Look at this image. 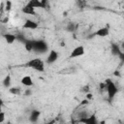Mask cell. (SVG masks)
<instances>
[{
	"mask_svg": "<svg viewBox=\"0 0 124 124\" xmlns=\"http://www.w3.org/2000/svg\"><path fill=\"white\" fill-rule=\"evenodd\" d=\"M76 27H77V25H76L74 22H70V23H68L66 29H67L68 31H70V32H74L75 29H76Z\"/></svg>",
	"mask_w": 124,
	"mask_h": 124,
	"instance_id": "obj_18",
	"label": "cell"
},
{
	"mask_svg": "<svg viewBox=\"0 0 124 124\" xmlns=\"http://www.w3.org/2000/svg\"><path fill=\"white\" fill-rule=\"evenodd\" d=\"M58 56H59V55H58V52H57L56 50H54V49H51V50L48 51L45 63H46V64H53L54 62L57 61Z\"/></svg>",
	"mask_w": 124,
	"mask_h": 124,
	"instance_id": "obj_5",
	"label": "cell"
},
{
	"mask_svg": "<svg viewBox=\"0 0 124 124\" xmlns=\"http://www.w3.org/2000/svg\"><path fill=\"white\" fill-rule=\"evenodd\" d=\"M109 35V26H106V27H101L98 30L95 31L94 36L97 37H101V38H105L108 37Z\"/></svg>",
	"mask_w": 124,
	"mask_h": 124,
	"instance_id": "obj_7",
	"label": "cell"
},
{
	"mask_svg": "<svg viewBox=\"0 0 124 124\" xmlns=\"http://www.w3.org/2000/svg\"><path fill=\"white\" fill-rule=\"evenodd\" d=\"M100 89L101 90H105V88H106V84H105V82H102V83H100Z\"/></svg>",
	"mask_w": 124,
	"mask_h": 124,
	"instance_id": "obj_22",
	"label": "cell"
},
{
	"mask_svg": "<svg viewBox=\"0 0 124 124\" xmlns=\"http://www.w3.org/2000/svg\"><path fill=\"white\" fill-rule=\"evenodd\" d=\"M20 83L26 87H31L33 84H34V81H33V78L30 77V76H23L20 79Z\"/></svg>",
	"mask_w": 124,
	"mask_h": 124,
	"instance_id": "obj_9",
	"label": "cell"
},
{
	"mask_svg": "<svg viewBox=\"0 0 124 124\" xmlns=\"http://www.w3.org/2000/svg\"><path fill=\"white\" fill-rule=\"evenodd\" d=\"M21 11H22V13L25 14V15H29V16H35V15H36L35 9H33V8L27 6V5L24 6V7L21 9Z\"/></svg>",
	"mask_w": 124,
	"mask_h": 124,
	"instance_id": "obj_14",
	"label": "cell"
},
{
	"mask_svg": "<svg viewBox=\"0 0 124 124\" xmlns=\"http://www.w3.org/2000/svg\"><path fill=\"white\" fill-rule=\"evenodd\" d=\"M45 65H46L45 61L39 57L33 58L26 63V66L28 68H31L37 72H44L45 71Z\"/></svg>",
	"mask_w": 124,
	"mask_h": 124,
	"instance_id": "obj_1",
	"label": "cell"
},
{
	"mask_svg": "<svg viewBox=\"0 0 124 124\" xmlns=\"http://www.w3.org/2000/svg\"><path fill=\"white\" fill-rule=\"evenodd\" d=\"M105 84H106L105 90H107L108 98H109L110 100H112V99L115 97V95H116V93H117V91H118V90H117V87H116L115 83H114L111 79H107V80L105 81Z\"/></svg>",
	"mask_w": 124,
	"mask_h": 124,
	"instance_id": "obj_2",
	"label": "cell"
},
{
	"mask_svg": "<svg viewBox=\"0 0 124 124\" xmlns=\"http://www.w3.org/2000/svg\"><path fill=\"white\" fill-rule=\"evenodd\" d=\"M11 84H12V78H11V76L8 75V76H6V77L4 78V79H3V85L8 88V87L11 86Z\"/></svg>",
	"mask_w": 124,
	"mask_h": 124,
	"instance_id": "obj_15",
	"label": "cell"
},
{
	"mask_svg": "<svg viewBox=\"0 0 124 124\" xmlns=\"http://www.w3.org/2000/svg\"><path fill=\"white\" fill-rule=\"evenodd\" d=\"M12 5H13L12 1H6V2H4V11L5 12H10L12 10Z\"/></svg>",
	"mask_w": 124,
	"mask_h": 124,
	"instance_id": "obj_16",
	"label": "cell"
},
{
	"mask_svg": "<svg viewBox=\"0 0 124 124\" xmlns=\"http://www.w3.org/2000/svg\"><path fill=\"white\" fill-rule=\"evenodd\" d=\"M5 119H6V113L2 109H0V124L4 123Z\"/></svg>",
	"mask_w": 124,
	"mask_h": 124,
	"instance_id": "obj_19",
	"label": "cell"
},
{
	"mask_svg": "<svg viewBox=\"0 0 124 124\" xmlns=\"http://www.w3.org/2000/svg\"><path fill=\"white\" fill-rule=\"evenodd\" d=\"M82 91H84L85 94H86V93H89V85H85V86H83Z\"/></svg>",
	"mask_w": 124,
	"mask_h": 124,
	"instance_id": "obj_21",
	"label": "cell"
},
{
	"mask_svg": "<svg viewBox=\"0 0 124 124\" xmlns=\"http://www.w3.org/2000/svg\"><path fill=\"white\" fill-rule=\"evenodd\" d=\"M1 106H2V101L0 100V109H1Z\"/></svg>",
	"mask_w": 124,
	"mask_h": 124,
	"instance_id": "obj_27",
	"label": "cell"
},
{
	"mask_svg": "<svg viewBox=\"0 0 124 124\" xmlns=\"http://www.w3.org/2000/svg\"><path fill=\"white\" fill-rule=\"evenodd\" d=\"M22 27H23L24 29H28V30H35V29H37V28L39 27V24H38L36 21H34V20L30 19V18H27V19L24 21Z\"/></svg>",
	"mask_w": 124,
	"mask_h": 124,
	"instance_id": "obj_6",
	"label": "cell"
},
{
	"mask_svg": "<svg viewBox=\"0 0 124 124\" xmlns=\"http://www.w3.org/2000/svg\"><path fill=\"white\" fill-rule=\"evenodd\" d=\"M9 92L13 95H19L20 94V89L18 87H10Z\"/></svg>",
	"mask_w": 124,
	"mask_h": 124,
	"instance_id": "obj_17",
	"label": "cell"
},
{
	"mask_svg": "<svg viewBox=\"0 0 124 124\" xmlns=\"http://www.w3.org/2000/svg\"><path fill=\"white\" fill-rule=\"evenodd\" d=\"M113 75H114L115 77H120V74H119V72H118V71H115V72L113 73Z\"/></svg>",
	"mask_w": 124,
	"mask_h": 124,
	"instance_id": "obj_24",
	"label": "cell"
},
{
	"mask_svg": "<svg viewBox=\"0 0 124 124\" xmlns=\"http://www.w3.org/2000/svg\"><path fill=\"white\" fill-rule=\"evenodd\" d=\"M24 48L28 52L33 51V49H34V41H32V40H25L24 41Z\"/></svg>",
	"mask_w": 124,
	"mask_h": 124,
	"instance_id": "obj_13",
	"label": "cell"
},
{
	"mask_svg": "<svg viewBox=\"0 0 124 124\" xmlns=\"http://www.w3.org/2000/svg\"><path fill=\"white\" fill-rule=\"evenodd\" d=\"M26 5L31 7V8H33V9H35V10H36V8H43L42 1H40V0H30Z\"/></svg>",
	"mask_w": 124,
	"mask_h": 124,
	"instance_id": "obj_12",
	"label": "cell"
},
{
	"mask_svg": "<svg viewBox=\"0 0 124 124\" xmlns=\"http://www.w3.org/2000/svg\"><path fill=\"white\" fill-rule=\"evenodd\" d=\"M3 38L5 39L6 43L9 44V45H13L16 41V39H17V37L15 34H12V33H6V34H4L3 35Z\"/></svg>",
	"mask_w": 124,
	"mask_h": 124,
	"instance_id": "obj_11",
	"label": "cell"
},
{
	"mask_svg": "<svg viewBox=\"0 0 124 124\" xmlns=\"http://www.w3.org/2000/svg\"><path fill=\"white\" fill-rule=\"evenodd\" d=\"M40 115H41L40 110H38V109H32L31 112H30V114H29V120H30V122L36 123L39 120Z\"/></svg>",
	"mask_w": 124,
	"mask_h": 124,
	"instance_id": "obj_10",
	"label": "cell"
},
{
	"mask_svg": "<svg viewBox=\"0 0 124 124\" xmlns=\"http://www.w3.org/2000/svg\"><path fill=\"white\" fill-rule=\"evenodd\" d=\"M79 121H80L82 124H98V123H99V121H98L96 115H94V114L87 115L86 117L79 119Z\"/></svg>",
	"mask_w": 124,
	"mask_h": 124,
	"instance_id": "obj_8",
	"label": "cell"
},
{
	"mask_svg": "<svg viewBox=\"0 0 124 124\" xmlns=\"http://www.w3.org/2000/svg\"><path fill=\"white\" fill-rule=\"evenodd\" d=\"M47 50H48V46L45 41H43V40L34 41V49H33V51H35L37 53H46Z\"/></svg>",
	"mask_w": 124,
	"mask_h": 124,
	"instance_id": "obj_3",
	"label": "cell"
},
{
	"mask_svg": "<svg viewBox=\"0 0 124 124\" xmlns=\"http://www.w3.org/2000/svg\"><path fill=\"white\" fill-rule=\"evenodd\" d=\"M88 103H89V101L86 100V99H84V100H82V102L80 103V105H81V106H84V105H87Z\"/></svg>",
	"mask_w": 124,
	"mask_h": 124,
	"instance_id": "obj_23",
	"label": "cell"
},
{
	"mask_svg": "<svg viewBox=\"0 0 124 124\" xmlns=\"http://www.w3.org/2000/svg\"><path fill=\"white\" fill-rule=\"evenodd\" d=\"M45 124H54V121H50V122H47V123H45Z\"/></svg>",
	"mask_w": 124,
	"mask_h": 124,
	"instance_id": "obj_26",
	"label": "cell"
},
{
	"mask_svg": "<svg viewBox=\"0 0 124 124\" xmlns=\"http://www.w3.org/2000/svg\"><path fill=\"white\" fill-rule=\"evenodd\" d=\"M85 53V48L83 46H76L70 53V58H78L80 57L82 55H84Z\"/></svg>",
	"mask_w": 124,
	"mask_h": 124,
	"instance_id": "obj_4",
	"label": "cell"
},
{
	"mask_svg": "<svg viewBox=\"0 0 124 124\" xmlns=\"http://www.w3.org/2000/svg\"><path fill=\"white\" fill-rule=\"evenodd\" d=\"M85 99L88 100V101L92 100V99H93V94H91L90 92H89V93H86V94H85Z\"/></svg>",
	"mask_w": 124,
	"mask_h": 124,
	"instance_id": "obj_20",
	"label": "cell"
},
{
	"mask_svg": "<svg viewBox=\"0 0 124 124\" xmlns=\"http://www.w3.org/2000/svg\"><path fill=\"white\" fill-rule=\"evenodd\" d=\"M25 92H26V93H25L26 95H31V93H32V91H31V90H26Z\"/></svg>",
	"mask_w": 124,
	"mask_h": 124,
	"instance_id": "obj_25",
	"label": "cell"
}]
</instances>
